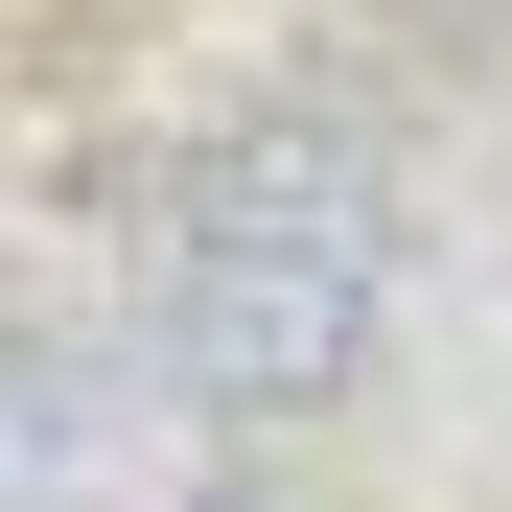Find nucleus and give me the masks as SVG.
<instances>
[{"label": "nucleus", "instance_id": "nucleus-1", "mask_svg": "<svg viewBox=\"0 0 512 512\" xmlns=\"http://www.w3.org/2000/svg\"><path fill=\"white\" fill-rule=\"evenodd\" d=\"M373 326H396V163H373V117H326V94L210 117L163 233H140V350L210 419H326L373 373Z\"/></svg>", "mask_w": 512, "mask_h": 512}]
</instances>
